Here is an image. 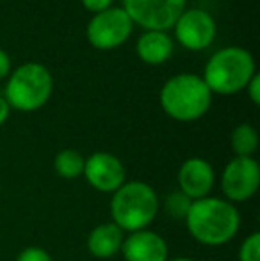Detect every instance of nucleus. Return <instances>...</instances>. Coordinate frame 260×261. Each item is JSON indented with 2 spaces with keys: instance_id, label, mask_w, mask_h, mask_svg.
<instances>
[{
  "instance_id": "f257e3e1",
  "label": "nucleus",
  "mask_w": 260,
  "mask_h": 261,
  "mask_svg": "<svg viewBox=\"0 0 260 261\" xmlns=\"http://www.w3.org/2000/svg\"><path fill=\"white\" fill-rule=\"evenodd\" d=\"M185 226L193 238L207 247L228 244L241 227V213L237 206L223 197L207 196L193 201L185 217Z\"/></svg>"
},
{
  "instance_id": "f03ea898",
  "label": "nucleus",
  "mask_w": 260,
  "mask_h": 261,
  "mask_svg": "<svg viewBox=\"0 0 260 261\" xmlns=\"http://www.w3.org/2000/svg\"><path fill=\"white\" fill-rule=\"evenodd\" d=\"M159 101L171 119L191 123L208 112L212 105V93L200 75L178 73L164 82Z\"/></svg>"
},
{
  "instance_id": "7ed1b4c3",
  "label": "nucleus",
  "mask_w": 260,
  "mask_h": 261,
  "mask_svg": "<svg viewBox=\"0 0 260 261\" xmlns=\"http://www.w3.org/2000/svg\"><path fill=\"white\" fill-rule=\"evenodd\" d=\"M111 196V222L123 233L148 229L159 213V196L146 181H125Z\"/></svg>"
},
{
  "instance_id": "20e7f679",
  "label": "nucleus",
  "mask_w": 260,
  "mask_h": 261,
  "mask_svg": "<svg viewBox=\"0 0 260 261\" xmlns=\"http://www.w3.org/2000/svg\"><path fill=\"white\" fill-rule=\"evenodd\" d=\"M255 73L257 68L250 50L243 46H225L210 55L201 79L212 94L232 96L246 89Z\"/></svg>"
},
{
  "instance_id": "39448f33",
  "label": "nucleus",
  "mask_w": 260,
  "mask_h": 261,
  "mask_svg": "<svg viewBox=\"0 0 260 261\" xmlns=\"http://www.w3.org/2000/svg\"><path fill=\"white\" fill-rule=\"evenodd\" d=\"M54 91V79L41 62H25L16 69H11L7 76L4 98L11 110L36 112L49 103Z\"/></svg>"
},
{
  "instance_id": "423d86ee",
  "label": "nucleus",
  "mask_w": 260,
  "mask_h": 261,
  "mask_svg": "<svg viewBox=\"0 0 260 261\" xmlns=\"http://www.w3.org/2000/svg\"><path fill=\"white\" fill-rule=\"evenodd\" d=\"M134 23L123 7H109L93 14L86 27V38L97 50H114L125 45L132 36Z\"/></svg>"
},
{
  "instance_id": "0eeeda50",
  "label": "nucleus",
  "mask_w": 260,
  "mask_h": 261,
  "mask_svg": "<svg viewBox=\"0 0 260 261\" xmlns=\"http://www.w3.org/2000/svg\"><path fill=\"white\" fill-rule=\"evenodd\" d=\"M187 0H123V11L134 25L145 31L173 29L175 21L187 9Z\"/></svg>"
},
{
  "instance_id": "6e6552de",
  "label": "nucleus",
  "mask_w": 260,
  "mask_h": 261,
  "mask_svg": "<svg viewBox=\"0 0 260 261\" xmlns=\"http://www.w3.org/2000/svg\"><path fill=\"white\" fill-rule=\"evenodd\" d=\"M219 187L225 199L233 204L251 199L260 187L258 162L253 156H233L223 169Z\"/></svg>"
},
{
  "instance_id": "1a4fd4ad",
  "label": "nucleus",
  "mask_w": 260,
  "mask_h": 261,
  "mask_svg": "<svg viewBox=\"0 0 260 261\" xmlns=\"http://www.w3.org/2000/svg\"><path fill=\"white\" fill-rule=\"evenodd\" d=\"M175 39L191 52H201L214 43L218 25L208 11L191 7L178 16L173 25Z\"/></svg>"
},
{
  "instance_id": "9d476101",
  "label": "nucleus",
  "mask_w": 260,
  "mask_h": 261,
  "mask_svg": "<svg viewBox=\"0 0 260 261\" xmlns=\"http://www.w3.org/2000/svg\"><path fill=\"white\" fill-rule=\"evenodd\" d=\"M82 176L97 192L102 194H114L127 181L123 162L107 151H97L87 156Z\"/></svg>"
},
{
  "instance_id": "9b49d317",
  "label": "nucleus",
  "mask_w": 260,
  "mask_h": 261,
  "mask_svg": "<svg viewBox=\"0 0 260 261\" xmlns=\"http://www.w3.org/2000/svg\"><path fill=\"white\" fill-rule=\"evenodd\" d=\"M178 190L189 197L191 201L203 199L210 196L216 185V172L210 162L205 158L193 156L182 162L177 174Z\"/></svg>"
},
{
  "instance_id": "f8f14e48",
  "label": "nucleus",
  "mask_w": 260,
  "mask_h": 261,
  "mask_svg": "<svg viewBox=\"0 0 260 261\" xmlns=\"http://www.w3.org/2000/svg\"><path fill=\"white\" fill-rule=\"evenodd\" d=\"M125 261H168V242L152 229L129 233L123 240L122 251Z\"/></svg>"
},
{
  "instance_id": "ddd939ff",
  "label": "nucleus",
  "mask_w": 260,
  "mask_h": 261,
  "mask_svg": "<svg viewBox=\"0 0 260 261\" xmlns=\"http://www.w3.org/2000/svg\"><path fill=\"white\" fill-rule=\"evenodd\" d=\"M175 50V43L168 32L162 31H145L135 43V52L143 62L152 66L164 64L170 61Z\"/></svg>"
},
{
  "instance_id": "4468645a",
  "label": "nucleus",
  "mask_w": 260,
  "mask_h": 261,
  "mask_svg": "<svg viewBox=\"0 0 260 261\" xmlns=\"http://www.w3.org/2000/svg\"><path fill=\"white\" fill-rule=\"evenodd\" d=\"M125 233L114 222H104L93 227L87 237V251L97 259H109L122 251Z\"/></svg>"
},
{
  "instance_id": "2eb2a0df",
  "label": "nucleus",
  "mask_w": 260,
  "mask_h": 261,
  "mask_svg": "<svg viewBox=\"0 0 260 261\" xmlns=\"http://www.w3.org/2000/svg\"><path fill=\"white\" fill-rule=\"evenodd\" d=\"M84 164H86V158L77 149H61L54 158V171L59 178L77 179L84 174Z\"/></svg>"
},
{
  "instance_id": "dca6fc26",
  "label": "nucleus",
  "mask_w": 260,
  "mask_h": 261,
  "mask_svg": "<svg viewBox=\"0 0 260 261\" xmlns=\"http://www.w3.org/2000/svg\"><path fill=\"white\" fill-rule=\"evenodd\" d=\"M230 144L235 153V156H248L251 158L258 149V132L255 126L243 123L232 132Z\"/></svg>"
},
{
  "instance_id": "f3484780",
  "label": "nucleus",
  "mask_w": 260,
  "mask_h": 261,
  "mask_svg": "<svg viewBox=\"0 0 260 261\" xmlns=\"http://www.w3.org/2000/svg\"><path fill=\"white\" fill-rule=\"evenodd\" d=\"M191 204H193V201L189 199L185 194H182L180 190L168 194L166 199H164V210H166L168 215L175 220H185Z\"/></svg>"
},
{
  "instance_id": "a211bd4d",
  "label": "nucleus",
  "mask_w": 260,
  "mask_h": 261,
  "mask_svg": "<svg viewBox=\"0 0 260 261\" xmlns=\"http://www.w3.org/2000/svg\"><path fill=\"white\" fill-rule=\"evenodd\" d=\"M239 261H260V234L253 231L243 240L237 252Z\"/></svg>"
},
{
  "instance_id": "6ab92c4d",
  "label": "nucleus",
  "mask_w": 260,
  "mask_h": 261,
  "mask_svg": "<svg viewBox=\"0 0 260 261\" xmlns=\"http://www.w3.org/2000/svg\"><path fill=\"white\" fill-rule=\"evenodd\" d=\"M16 261H54V259L45 249L36 247V245H29V247L21 249L20 254L16 256Z\"/></svg>"
},
{
  "instance_id": "aec40b11",
  "label": "nucleus",
  "mask_w": 260,
  "mask_h": 261,
  "mask_svg": "<svg viewBox=\"0 0 260 261\" xmlns=\"http://www.w3.org/2000/svg\"><path fill=\"white\" fill-rule=\"evenodd\" d=\"M244 91H246V94L250 96L251 103L260 105V75L258 73H255V75L251 76V80L248 82V86Z\"/></svg>"
},
{
  "instance_id": "412c9836",
  "label": "nucleus",
  "mask_w": 260,
  "mask_h": 261,
  "mask_svg": "<svg viewBox=\"0 0 260 261\" xmlns=\"http://www.w3.org/2000/svg\"><path fill=\"white\" fill-rule=\"evenodd\" d=\"M80 2H82L84 9L93 14H98V13H102V11L112 7V0H80Z\"/></svg>"
},
{
  "instance_id": "4be33fe9",
  "label": "nucleus",
  "mask_w": 260,
  "mask_h": 261,
  "mask_svg": "<svg viewBox=\"0 0 260 261\" xmlns=\"http://www.w3.org/2000/svg\"><path fill=\"white\" fill-rule=\"evenodd\" d=\"M11 68H13V66H11V57L7 55L6 50L0 48V80L9 76Z\"/></svg>"
},
{
  "instance_id": "5701e85b",
  "label": "nucleus",
  "mask_w": 260,
  "mask_h": 261,
  "mask_svg": "<svg viewBox=\"0 0 260 261\" xmlns=\"http://www.w3.org/2000/svg\"><path fill=\"white\" fill-rule=\"evenodd\" d=\"M9 114H11V107L6 101V98L0 96V126L6 124V121L9 119Z\"/></svg>"
},
{
  "instance_id": "b1692460",
  "label": "nucleus",
  "mask_w": 260,
  "mask_h": 261,
  "mask_svg": "<svg viewBox=\"0 0 260 261\" xmlns=\"http://www.w3.org/2000/svg\"><path fill=\"white\" fill-rule=\"evenodd\" d=\"M168 261H198L195 258H185V256H180V258H168Z\"/></svg>"
},
{
  "instance_id": "393cba45",
  "label": "nucleus",
  "mask_w": 260,
  "mask_h": 261,
  "mask_svg": "<svg viewBox=\"0 0 260 261\" xmlns=\"http://www.w3.org/2000/svg\"><path fill=\"white\" fill-rule=\"evenodd\" d=\"M0 2H2V0H0Z\"/></svg>"
}]
</instances>
